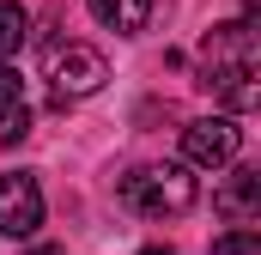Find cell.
<instances>
[{"instance_id":"6da1fadb","label":"cell","mask_w":261,"mask_h":255,"mask_svg":"<svg viewBox=\"0 0 261 255\" xmlns=\"http://www.w3.org/2000/svg\"><path fill=\"white\" fill-rule=\"evenodd\" d=\"M200 200L189 164H140L122 176V207H134L140 219H182Z\"/></svg>"},{"instance_id":"7a4b0ae2","label":"cell","mask_w":261,"mask_h":255,"mask_svg":"<svg viewBox=\"0 0 261 255\" xmlns=\"http://www.w3.org/2000/svg\"><path fill=\"white\" fill-rule=\"evenodd\" d=\"M43 79L55 85V104L91 97V91L110 79V61H103L91 43H49V49H43Z\"/></svg>"},{"instance_id":"3957f363","label":"cell","mask_w":261,"mask_h":255,"mask_svg":"<svg viewBox=\"0 0 261 255\" xmlns=\"http://www.w3.org/2000/svg\"><path fill=\"white\" fill-rule=\"evenodd\" d=\"M237 152H243V128L231 122V116H200V122L182 128V158L200 164V170H219Z\"/></svg>"},{"instance_id":"277c9868","label":"cell","mask_w":261,"mask_h":255,"mask_svg":"<svg viewBox=\"0 0 261 255\" xmlns=\"http://www.w3.org/2000/svg\"><path fill=\"white\" fill-rule=\"evenodd\" d=\"M37 225H43V189H37V176H24V170H12V176H0V237H37Z\"/></svg>"},{"instance_id":"5b68a950","label":"cell","mask_w":261,"mask_h":255,"mask_svg":"<svg viewBox=\"0 0 261 255\" xmlns=\"http://www.w3.org/2000/svg\"><path fill=\"white\" fill-rule=\"evenodd\" d=\"M213 207H219L231 225H243V231H249V225L261 219V170H249V164H243V170H231V176L219 183V194H213Z\"/></svg>"},{"instance_id":"8992f818","label":"cell","mask_w":261,"mask_h":255,"mask_svg":"<svg viewBox=\"0 0 261 255\" xmlns=\"http://www.w3.org/2000/svg\"><path fill=\"white\" fill-rule=\"evenodd\" d=\"M91 6V18L103 24V31H116V37H140L146 24H152V0H85Z\"/></svg>"},{"instance_id":"52a82bcc","label":"cell","mask_w":261,"mask_h":255,"mask_svg":"<svg viewBox=\"0 0 261 255\" xmlns=\"http://www.w3.org/2000/svg\"><path fill=\"white\" fill-rule=\"evenodd\" d=\"M24 37H31V12L18 0H0V61H12L24 49Z\"/></svg>"},{"instance_id":"ba28073f","label":"cell","mask_w":261,"mask_h":255,"mask_svg":"<svg viewBox=\"0 0 261 255\" xmlns=\"http://www.w3.org/2000/svg\"><path fill=\"white\" fill-rule=\"evenodd\" d=\"M24 134H31V110H24V104H6V110H0V152L18 146Z\"/></svg>"},{"instance_id":"9c48e42d","label":"cell","mask_w":261,"mask_h":255,"mask_svg":"<svg viewBox=\"0 0 261 255\" xmlns=\"http://www.w3.org/2000/svg\"><path fill=\"white\" fill-rule=\"evenodd\" d=\"M213 255H261V237H255V231H243V225H237V231H225V237L213 243Z\"/></svg>"},{"instance_id":"30bf717a","label":"cell","mask_w":261,"mask_h":255,"mask_svg":"<svg viewBox=\"0 0 261 255\" xmlns=\"http://www.w3.org/2000/svg\"><path fill=\"white\" fill-rule=\"evenodd\" d=\"M6 104H24V79H18L12 61H0V110H6Z\"/></svg>"},{"instance_id":"8fae6325","label":"cell","mask_w":261,"mask_h":255,"mask_svg":"<svg viewBox=\"0 0 261 255\" xmlns=\"http://www.w3.org/2000/svg\"><path fill=\"white\" fill-rule=\"evenodd\" d=\"M31 255H55V249H49V243H37V249H31Z\"/></svg>"},{"instance_id":"7c38bea8","label":"cell","mask_w":261,"mask_h":255,"mask_svg":"<svg viewBox=\"0 0 261 255\" xmlns=\"http://www.w3.org/2000/svg\"><path fill=\"white\" fill-rule=\"evenodd\" d=\"M140 255H170V249H140Z\"/></svg>"}]
</instances>
